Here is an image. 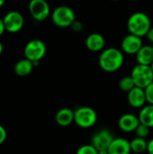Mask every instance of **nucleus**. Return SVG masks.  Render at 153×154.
<instances>
[{
    "mask_svg": "<svg viewBox=\"0 0 153 154\" xmlns=\"http://www.w3.org/2000/svg\"><path fill=\"white\" fill-rule=\"evenodd\" d=\"M124 63V53L122 50L115 47L104 49L98 59V65L106 72H115L119 70Z\"/></svg>",
    "mask_w": 153,
    "mask_h": 154,
    "instance_id": "1",
    "label": "nucleus"
},
{
    "mask_svg": "<svg viewBox=\"0 0 153 154\" xmlns=\"http://www.w3.org/2000/svg\"><path fill=\"white\" fill-rule=\"evenodd\" d=\"M126 26L129 33L142 38L147 35L152 25L151 20L146 13L135 12L129 16Z\"/></svg>",
    "mask_w": 153,
    "mask_h": 154,
    "instance_id": "2",
    "label": "nucleus"
},
{
    "mask_svg": "<svg viewBox=\"0 0 153 154\" xmlns=\"http://www.w3.org/2000/svg\"><path fill=\"white\" fill-rule=\"evenodd\" d=\"M97 122V114L90 106H79L74 110V123L80 128L88 129Z\"/></svg>",
    "mask_w": 153,
    "mask_h": 154,
    "instance_id": "3",
    "label": "nucleus"
},
{
    "mask_svg": "<svg viewBox=\"0 0 153 154\" xmlns=\"http://www.w3.org/2000/svg\"><path fill=\"white\" fill-rule=\"evenodd\" d=\"M50 16L52 23L60 28L70 27V25L76 20L74 10L68 5L57 6L52 11Z\"/></svg>",
    "mask_w": 153,
    "mask_h": 154,
    "instance_id": "4",
    "label": "nucleus"
},
{
    "mask_svg": "<svg viewBox=\"0 0 153 154\" xmlns=\"http://www.w3.org/2000/svg\"><path fill=\"white\" fill-rule=\"evenodd\" d=\"M47 51L45 43L38 39L31 40L26 43L23 50L24 57L32 61L34 67L38 66L39 62L44 58Z\"/></svg>",
    "mask_w": 153,
    "mask_h": 154,
    "instance_id": "5",
    "label": "nucleus"
},
{
    "mask_svg": "<svg viewBox=\"0 0 153 154\" xmlns=\"http://www.w3.org/2000/svg\"><path fill=\"white\" fill-rule=\"evenodd\" d=\"M131 77L133 78L136 87L145 88L153 82L152 69L149 65L137 63L131 71Z\"/></svg>",
    "mask_w": 153,
    "mask_h": 154,
    "instance_id": "6",
    "label": "nucleus"
},
{
    "mask_svg": "<svg viewBox=\"0 0 153 154\" xmlns=\"http://www.w3.org/2000/svg\"><path fill=\"white\" fill-rule=\"evenodd\" d=\"M28 9L31 16L37 22L46 20L50 14V7L47 0H31Z\"/></svg>",
    "mask_w": 153,
    "mask_h": 154,
    "instance_id": "7",
    "label": "nucleus"
},
{
    "mask_svg": "<svg viewBox=\"0 0 153 154\" xmlns=\"http://www.w3.org/2000/svg\"><path fill=\"white\" fill-rule=\"evenodd\" d=\"M5 31L11 33L20 32L24 24V19L21 13L17 11L8 12L3 18Z\"/></svg>",
    "mask_w": 153,
    "mask_h": 154,
    "instance_id": "8",
    "label": "nucleus"
},
{
    "mask_svg": "<svg viewBox=\"0 0 153 154\" xmlns=\"http://www.w3.org/2000/svg\"><path fill=\"white\" fill-rule=\"evenodd\" d=\"M113 134L107 129H100L96 131L91 138V144L97 150H107L113 140Z\"/></svg>",
    "mask_w": 153,
    "mask_h": 154,
    "instance_id": "9",
    "label": "nucleus"
},
{
    "mask_svg": "<svg viewBox=\"0 0 153 154\" xmlns=\"http://www.w3.org/2000/svg\"><path fill=\"white\" fill-rule=\"evenodd\" d=\"M142 39L141 37L129 33L122 40L121 50L125 54L136 55V53L142 47Z\"/></svg>",
    "mask_w": 153,
    "mask_h": 154,
    "instance_id": "10",
    "label": "nucleus"
},
{
    "mask_svg": "<svg viewBox=\"0 0 153 154\" xmlns=\"http://www.w3.org/2000/svg\"><path fill=\"white\" fill-rule=\"evenodd\" d=\"M127 101L128 104L133 108L136 109L142 108L147 104L144 88L134 87L131 91L127 93Z\"/></svg>",
    "mask_w": 153,
    "mask_h": 154,
    "instance_id": "11",
    "label": "nucleus"
},
{
    "mask_svg": "<svg viewBox=\"0 0 153 154\" xmlns=\"http://www.w3.org/2000/svg\"><path fill=\"white\" fill-rule=\"evenodd\" d=\"M141 124L138 116H135L131 113L124 114L118 119V127L121 131L124 133L135 132L138 125Z\"/></svg>",
    "mask_w": 153,
    "mask_h": 154,
    "instance_id": "12",
    "label": "nucleus"
},
{
    "mask_svg": "<svg viewBox=\"0 0 153 154\" xmlns=\"http://www.w3.org/2000/svg\"><path fill=\"white\" fill-rule=\"evenodd\" d=\"M85 45L88 51L92 52H99L105 49L106 39L99 32H92L87 37Z\"/></svg>",
    "mask_w": 153,
    "mask_h": 154,
    "instance_id": "13",
    "label": "nucleus"
},
{
    "mask_svg": "<svg viewBox=\"0 0 153 154\" xmlns=\"http://www.w3.org/2000/svg\"><path fill=\"white\" fill-rule=\"evenodd\" d=\"M107 151L109 154H131L132 149L130 141L123 137L115 138Z\"/></svg>",
    "mask_w": 153,
    "mask_h": 154,
    "instance_id": "14",
    "label": "nucleus"
},
{
    "mask_svg": "<svg viewBox=\"0 0 153 154\" xmlns=\"http://www.w3.org/2000/svg\"><path fill=\"white\" fill-rule=\"evenodd\" d=\"M55 121L61 127H68L74 123V110L69 107L60 109L55 116Z\"/></svg>",
    "mask_w": 153,
    "mask_h": 154,
    "instance_id": "15",
    "label": "nucleus"
},
{
    "mask_svg": "<svg viewBox=\"0 0 153 154\" xmlns=\"http://www.w3.org/2000/svg\"><path fill=\"white\" fill-rule=\"evenodd\" d=\"M135 59L138 64L151 66L153 62V45H142L136 53Z\"/></svg>",
    "mask_w": 153,
    "mask_h": 154,
    "instance_id": "16",
    "label": "nucleus"
},
{
    "mask_svg": "<svg viewBox=\"0 0 153 154\" xmlns=\"http://www.w3.org/2000/svg\"><path fill=\"white\" fill-rule=\"evenodd\" d=\"M34 68V65L32 63V61H31L30 60L24 58L20 60H18L14 67V73L19 76V77H26L28 75H30L32 72V69Z\"/></svg>",
    "mask_w": 153,
    "mask_h": 154,
    "instance_id": "17",
    "label": "nucleus"
},
{
    "mask_svg": "<svg viewBox=\"0 0 153 154\" xmlns=\"http://www.w3.org/2000/svg\"><path fill=\"white\" fill-rule=\"evenodd\" d=\"M138 117L142 124L153 128V105L148 104L141 108Z\"/></svg>",
    "mask_w": 153,
    "mask_h": 154,
    "instance_id": "18",
    "label": "nucleus"
},
{
    "mask_svg": "<svg viewBox=\"0 0 153 154\" xmlns=\"http://www.w3.org/2000/svg\"><path fill=\"white\" fill-rule=\"evenodd\" d=\"M130 144H131L132 152L134 153L142 154L147 152L148 142L144 138H141V137L136 136L132 141H130Z\"/></svg>",
    "mask_w": 153,
    "mask_h": 154,
    "instance_id": "19",
    "label": "nucleus"
},
{
    "mask_svg": "<svg viewBox=\"0 0 153 154\" xmlns=\"http://www.w3.org/2000/svg\"><path fill=\"white\" fill-rule=\"evenodd\" d=\"M135 86L134 84V81L133 79V78L130 76H125V77H123L120 81H119V88L124 91V92H126L128 93L129 91H131Z\"/></svg>",
    "mask_w": 153,
    "mask_h": 154,
    "instance_id": "20",
    "label": "nucleus"
},
{
    "mask_svg": "<svg viewBox=\"0 0 153 154\" xmlns=\"http://www.w3.org/2000/svg\"><path fill=\"white\" fill-rule=\"evenodd\" d=\"M151 128H150L149 126H147V125H143V124L141 123L138 125V127L136 128V130H135L134 133H135V134H136L137 137H141V138L146 139L149 136L150 133H151Z\"/></svg>",
    "mask_w": 153,
    "mask_h": 154,
    "instance_id": "21",
    "label": "nucleus"
},
{
    "mask_svg": "<svg viewBox=\"0 0 153 154\" xmlns=\"http://www.w3.org/2000/svg\"><path fill=\"white\" fill-rule=\"evenodd\" d=\"M76 154H98V151L92 144H84L77 150Z\"/></svg>",
    "mask_w": 153,
    "mask_h": 154,
    "instance_id": "22",
    "label": "nucleus"
},
{
    "mask_svg": "<svg viewBox=\"0 0 153 154\" xmlns=\"http://www.w3.org/2000/svg\"><path fill=\"white\" fill-rule=\"evenodd\" d=\"M144 90H145L147 104L153 105V82L152 83H151L147 88H145Z\"/></svg>",
    "mask_w": 153,
    "mask_h": 154,
    "instance_id": "23",
    "label": "nucleus"
},
{
    "mask_svg": "<svg viewBox=\"0 0 153 154\" xmlns=\"http://www.w3.org/2000/svg\"><path fill=\"white\" fill-rule=\"evenodd\" d=\"M70 28H71V30H72L73 32H80L83 30L84 25H83L82 22H80V21H78V20H75V21L73 22V23L70 25Z\"/></svg>",
    "mask_w": 153,
    "mask_h": 154,
    "instance_id": "24",
    "label": "nucleus"
},
{
    "mask_svg": "<svg viewBox=\"0 0 153 154\" xmlns=\"http://www.w3.org/2000/svg\"><path fill=\"white\" fill-rule=\"evenodd\" d=\"M6 138H7V132L5 128L0 125V145L6 141Z\"/></svg>",
    "mask_w": 153,
    "mask_h": 154,
    "instance_id": "25",
    "label": "nucleus"
},
{
    "mask_svg": "<svg viewBox=\"0 0 153 154\" xmlns=\"http://www.w3.org/2000/svg\"><path fill=\"white\" fill-rule=\"evenodd\" d=\"M147 152L148 154H153V138L148 141V145H147Z\"/></svg>",
    "mask_w": 153,
    "mask_h": 154,
    "instance_id": "26",
    "label": "nucleus"
},
{
    "mask_svg": "<svg viewBox=\"0 0 153 154\" xmlns=\"http://www.w3.org/2000/svg\"><path fill=\"white\" fill-rule=\"evenodd\" d=\"M146 37H147V39L149 40V42H151L153 44V26H151V28L150 31L148 32Z\"/></svg>",
    "mask_w": 153,
    "mask_h": 154,
    "instance_id": "27",
    "label": "nucleus"
},
{
    "mask_svg": "<svg viewBox=\"0 0 153 154\" xmlns=\"http://www.w3.org/2000/svg\"><path fill=\"white\" fill-rule=\"evenodd\" d=\"M5 31V28L4 21H3V19H0V36H2L4 34Z\"/></svg>",
    "mask_w": 153,
    "mask_h": 154,
    "instance_id": "28",
    "label": "nucleus"
},
{
    "mask_svg": "<svg viewBox=\"0 0 153 154\" xmlns=\"http://www.w3.org/2000/svg\"><path fill=\"white\" fill-rule=\"evenodd\" d=\"M98 154H109V153H108V151H107V150H101V151H98Z\"/></svg>",
    "mask_w": 153,
    "mask_h": 154,
    "instance_id": "29",
    "label": "nucleus"
},
{
    "mask_svg": "<svg viewBox=\"0 0 153 154\" xmlns=\"http://www.w3.org/2000/svg\"><path fill=\"white\" fill-rule=\"evenodd\" d=\"M3 50H4V46H3V43L0 42V55H1L2 52H3Z\"/></svg>",
    "mask_w": 153,
    "mask_h": 154,
    "instance_id": "30",
    "label": "nucleus"
},
{
    "mask_svg": "<svg viewBox=\"0 0 153 154\" xmlns=\"http://www.w3.org/2000/svg\"><path fill=\"white\" fill-rule=\"evenodd\" d=\"M5 0H0V8L5 5Z\"/></svg>",
    "mask_w": 153,
    "mask_h": 154,
    "instance_id": "31",
    "label": "nucleus"
},
{
    "mask_svg": "<svg viewBox=\"0 0 153 154\" xmlns=\"http://www.w3.org/2000/svg\"><path fill=\"white\" fill-rule=\"evenodd\" d=\"M110 1H114V2H117V1H121V0H110Z\"/></svg>",
    "mask_w": 153,
    "mask_h": 154,
    "instance_id": "32",
    "label": "nucleus"
},
{
    "mask_svg": "<svg viewBox=\"0 0 153 154\" xmlns=\"http://www.w3.org/2000/svg\"><path fill=\"white\" fill-rule=\"evenodd\" d=\"M151 69H152V71H153V62H152V64L151 65Z\"/></svg>",
    "mask_w": 153,
    "mask_h": 154,
    "instance_id": "33",
    "label": "nucleus"
},
{
    "mask_svg": "<svg viewBox=\"0 0 153 154\" xmlns=\"http://www.w3.org/2000/svg\"><path fill=\"white\" fill-rule=\"evenodd\" d=\"M47 1H48V0H47Z\"/></svg>",
    "mask_w": 153,
    "mask_h": 154,
    "instance_id": "34",
    "label": "nucleus"
}]
</instances>
